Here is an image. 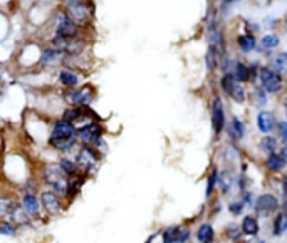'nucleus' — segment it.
Returning <instances> with one entry per match:
<instances>
[{
    "mask_svg": "<svg viewBox=\"0 0 287 243\" xmlns=\"http://www.w3.org/2000/svg\"><path fill=\"white\" fill-rule=\"evenodd\" d=\"M47 144L50 149L61 153V155H69L74 153L78 148V127L73 122L64 118H57L52 121L47 134Z\"/></svg>",
    "mask_w": 287,
    "mask_h": 243,
    "instance_id": "obj_1",
    "label": "nucleus"
},
{
    "mask_svg": "<svg viewBox=\"0 0 287 243\" xmlns=\"http://www.w3.org/2000/svg\"><path fill=\"white\" fill-rule=\"evenodd\" d=\"M41 178H42V185L47 186V190L56 191L57 195H61L66 202H69V188H71V178L59 168V164L56 163H49L44 164L41 169Z\"/></svg>",
    "mask_w": 287,
    "mask_h": 243,
    "instance_id": "obj_2",
    "label": "nucleus"
},
{
    "mask_svg": "<svg viewBox=\"0 0 287 243\" xmlns=\"http://www.w3.org/2000/svg\"><path fill=\"white\" fill-rule=\"evenodd\" d=\"M62 10L79 27L86 29L94 20V0H61Z\"/></svg>",
    "mask_w": 287,
    "mask_h": 243,
    "instance_id": "obj_3",
    "label": "nucleus"
},
{
    "mask_svg": "<svg viewBox=\"0 0 287 243\" xmlns=\"http://www.w3.org/2000/svg\"><path fill=\"white\" fill-rule=\"evenodd\" d=\"M106 129L101 121H89L78 127V141L79 144L96 148L101 155H106V139H104Z\"/></svg>",
    "mask_w": 287,
    "mask_h": 243,
    "instance_id": "obj_4",
    "label": "nucleus"
},
{
    "mask_svg": "<svg viewBox=\"0 0 287 243\" xmlns=\"http://www.w3.org/2000/svg\"><path fill=\"white\" fill-rule=\"evenodd\" d=\"M74 160L78 163L79 169L87 178L94 176L98 173L101 163H103V155L96 148L87 146V144H78L74 151Z\"/></svg>",
    "mask_w": 287,
    "mask_h": 243,
    "instance_id": "obj_5",
    "label": "nucleus"
},
{
    "mask_svg": "<svg viewBox=\"0 0 287 243\" xmlns=\"http://www.w3.org/2000/svg\"><path fill=\"white\" fill-rule=\"evenodd\" d=\"M257 84H259V86L262 87L269 96H282L284 94L286 79L282 78L279 72L274 71L267 62H264L262 66H260Z\"/></svg>",
    "mask_w": 287,
    "mask_h": 243,
    "instance_id": "obj_6",
    "label": "nucleus"
},
{
    "mask_svg": "<svg viewBox=\"0 0 287 243\" xmlns=\"http://www.w3.org/2000/svg\"><path fill=\"white\" fill-rule=\"evenodd\" d=\"M229 121V114H227L225 99L222 94H215L210 99V122H212V131L215 139L222 138L225 134V126Z\"/></svg>",
    "mask_w": 287,
    "mask_h": 243,
    "instance_id": "obj_7",
    "label": "nucleus"
},
{
    "mask_svg": "<svg viewBox=\"0 0 287 243\" xmlns=\"http://www.w3.org/2000/svg\"><path fill=\"white\" fill-rule=\"evenodd\" d=\"M62 99L69 106H79V108H91L96 99V87L91 84H82L76 89H64Z\"/></svg>",
    "mask_w": 287,
    "mask_h": 243,
    "instance_id": "obj_8",
    "label": "nucleus"
},
{
    "mask_svg": "<svg viewBox=\"0 0 287 243\" xmlns=\"http://www.w3.org/2000/svg\"><path fill=\"white\" fill-rule=\"evenodd\" d=\"M252 210L259 218H272L277 211H281V198L272 191H264L255 196Z\"/></svg>",
    "mask_w": 287,
    "mask_h": 243,
    "instance_id": "obj_9",
    "label": "nucleus"
},
{
    "mask_svg": "<svg viewBox=\"0 0 287 243\" xmlns=\"http://www.w3.org/2000/svg\"><path fill=\"white\" fill-rule=\"evenodd\" d=\"M82 31L84 29L79 27V25L61 8V12L57 14V22H56V29H54V36L64 37V39H81Z\"/></svg>",
    "mask_w": 287,
    "mask_h": 243,
    "instance_id": "obj_10",
    "label": "nucleus"
},
{
    "mask_svg": "<svg viewBox=\"0 0 287 243\" xmlns=\"http://www.w3.org/2000/svg\"><path fill=\"white\" fill-rule=\"evenodd\" d=\"M282 36L281 32H262L259 36V47H257V55L260 59H269L274 52L281 49Z\"/></svg>",
    "mask_w": 287,
    "mask_h": 243,
    "instance_id": "obj_11",
    "label": "nucleus"
},
{
    "mask_svg": "<svg viewBox=\"0 0 287 243\" xmlns=\"http://www.w3.org/2000/svg\"><path fill=\"white\" fill-rule=\"evenodd\" d=\"M39 200H41V204H42V211H44L45 215L49 216V218L61 215L62 210H64V202H66V200L62 198L61 195H57L56 191H52V190L41 191Z\"/></svg>",
    "mask_w": 287,
    "mask_h": 243,
    "instance_id": "obj_12",
    "label": "nucleus"
},
{
    "mask_svg": "<svg viewBox=\"0 0 287 243\" xmlns=\"http://www.w3.org/2000/svg\"><path fill=\"white\" fill-rule=\"evenodd\" d=\"M234 45H235V49H237L240 57H248V55L257 52V47H259V36L240 31L235 34Z\"/></svg>",
    "mask_w": 287,
    "mask_h": 243,
    "instance_id": "obj_13",
    "label": "nucleus"
},
{
    "mask_svg": "<svg viewBox=\"0 0 287 243\" xmlns=\"http://www.w3.org/2000/svg\"><path fill=\"white\" fill-rule=\"evenodd\" d=\"M225 134L229 138L230 143L234 144H239L246 139L247 136V124L239 114H230L229 116V121H227V126H225Z\"/></svg>",
    "mask_w": 287,
    "mask_h": 243,
    "instance_id": "obj_14",
    "label": "nucleus"
},
{
    "mask_svg": "<svg viewBox=\"0 0 287 243\" xmlns=\"http://www.w3.org/2000/svg\"><path fill=\"white\" fill-rule=\"evenodd\" d=\"M277 114L274 113L272 109H259L255 113V127L259 131V134H274L276 131V126H277Z\"/></svg>",
    "mask_w": 287,
    "mask_h": 243,
    "instance_id": "obj_15",
    "label": "nucleus"
},
{
    "mask_svg": "<svg viewBox=\"0 0 287 243\" xmlns=\"http://www.w3.org/2000/svg\"><path fill=\"white\" fill-rule=\"evenodd\" d=\"M192 230L181 225H170L162 232V243H188Z\"/></svg>",
    "mask_w": 287,
    "mask_h": 243,
    "instance_id": "obj_16",
    "label": "nucleus"
},
{
    "mask_svg": "<svg viewBox=\"0 0 287 243\" xmlns=\"http://www.w3.org/2000/svg\"><path fill=\"white\" fill-rule=\"evenodd\" d=\"M235 178H237V173H235L234 168L230 166H223L220 169L218 168V181H217V190L220 191L222 196H230L235 190Z\"/></svg>",
    "mask_w": 287,
    "mask_h": 243,
    "instance_id": "obj_17",
    "label": "nucleus"
},
{
    "mask_svg": "<svg viewBox=\"0 0 287 243\" xmlns=\"http://www.w3.org/2000/svg\"><path fill=\"white\" fill-rule=\"evenodd\" d=\"M20 208L25 211V215L31 220H37L42 213V204L37 193H29V191H22L20 196Z\"/></svg>",
    "mask_w": 287,
    "mask_h": 243,
    "instance_id": "obj_18",
    "label": "nucleus"
},
{
    "mask_svg": "<svg viewBox=\"0 0 287 243\" xmlns=\"http://www.w3.org/2000/svg\"><path fill=\"white\" fill-rule=\"evenodd\" d=\"M57 82L61 84L62 89H76L81 86L82 74H79V71H76V69L62 67V69L57 72Z\"/></svg>",
    "mask_w": 287,
    "mask_h": 243,
    "instance_id": "obj_19",
    "label": "nucleus"
},
{
    "mask_svg": "<svg viewBox=\"0 0 287 243\" xmlns=\"http://www.w3.org/2000/svg\"><path fill=\"white\" fill-rule=\"evenodd\" d=\"M247 102L252 106L254 109H265L271 102V96L264 91L259 84L255 86H248V96H247Z\"/></svg>",
    "mask_w": 287,
    "mask_h": 243,
    "instance_id": "obj_20",
    "label": "nucleus"
},
{
    "mask_svg": "<svg viewBox=\"0 0 287 243\" xmlns=\"http://www.w3.org/2000/svg\"><path fill=\"white\" fill-rule=\"evenodd\" d=\"M240 230H242V235L246 238H257L260 233V220L255 213H247L240 220Z\"/></svg>",
    "mask_w": 287,
    "mask_h": 243,
    "instance_id": "obj_21",
    "label": "nucleus"
},
{
    "mask_svg": "<svg viewBox=\"0 0 287 243\" xmlns=\"http://www.w3.org/2000/svg\"><path fill=\"white\" fill-rule=\"evenodd\" d=\"M230 74L234 76V79L237 81V82L246 84V86H250V66H248L247 59L235 57Z\"/></svg>",
    "mask_w": 287,
    "mask_h": 243,
    "instance_id": "obj_22",
    "label": "nucleus"
},
{
    "mask_svg": "<svg viewBox=\"0 0 287 243\" xmlns=\"http://www.w3.org/2000/svg\"><path fill=\"white\" fill-rule=\"evenodd\" d=\"M62 59H64V54H62L61 50L47 45V47L42 49L41 54H39V66L41 67H54V66L62 64Z\"/></svg>",
    "mask_w": 287,
    "mask_h": 243,
    "instance_id": "obj_23",
    "label": "nucleus"
},
{
    "mask_svg": "<svg viewBox=\"0 0 287 243\" xmlns=\"http://www.w3.org/2000/svg\"><path fill=\"white\" fill-rule=\"evenodd\" d=\"M281 148V143L276 134H262L257 141V149L262 156H269L277 153Z\"/></svg>",
    "mask_w": 287,
    "mask_h": 243,
    "instance_id": "obj_24",
    "label": "nucleus"
},
{
    "mask_svg": "<svg viewBox=\"0 0 287 243\" xmlns=\"http://www.w3.org/2000/svg\"><path fill=\"white\" fill-rule=\"evenodd\" d=\"M262 168L267 171L269 174H282L284 169L287 168L286 163L282 161V158L279 153H274V155H269V156H264V161H262Z\"/></svg>",
    "mask_w": 287,
    "mask_h": 243,
    "instance_id": "obj_25",
    "label": "nucleus"
},
{
    "mask_svg": "<svg viewBox=\"0 0 287 243\" xmlns=\"http://www.w3.org/2000/svg\"><path fill=\"white\" fill-rule=\"evenodd\" d=\"M19 206L14 195H0V220H8Z\"/></svg>",
    "mask_w": 287,
    "mask_h": 243,
    "instance_id": "obj_26",
    "label": "nucleus"
},
{
    "mask_svg": "<svg viewBox=\"0 0 287 243\" xmlns=\"http://www.w3.org/2000/svg\"><path fill=\"white\" fill-rule=\"evenodd\" d=\"M267 64L272 67L276 72H279L284 79H287V49L286 50H277L271 57L267 59Z\"/></svg>",
    "mask_w": 287,
    "mask_h": 243,
    "instance_id": "obj_27",
    "label": "nucleus"
},
{
    "mask_svg": "<svg viewBox=\"0 0 287 243\" xmlns=\"http://www.w3.org/2000/svg\"><path fill=\"white\" fill-rule=\"evenodd\" d=\"M195 238L198 243H215L217 240V232L210 221H204L195 230Z\"/></svg>",
    "mask_w": 287,
    "mask_h": 243,
    "instance_id": "obj_28",
    "label": "nucleus"
},
{
    "mask_svg": "<svg viewBox=\"0 0 287 243\" xmlns=\"http://www.w3.org/2000/svg\"><path fill=\"white\" fill-rule=\"evenodd\" d=\"M287 233V215L284 211H277L271 218V235L281 238Z\"/></svg>",
    "mask_w": 287,
    "mask_h": 243,
    "instance_id": "obj_29",
    "label": "nucleus"
},
{
    "mask_svg": "<svg viewBox=\"0 0 287 243\" xmlns=\"http://www.w3.org/2000/svg\"><path fill=\"white\" fill-rule=\"evenodd\" d=\"M57 164H59V168H61L62 171H64L69 178H76V176H79V174H82L81 169H79L78 163H76L74 156L62 155L61 158H59Z\"/></svg>",
    "mask_w": 287,
    "mask_h": 243,
    "instance_id": "obj_30",
    "label": "nucleus"
},
{
    "mask_svg": "<svg viewBox=\"0 0 287 243\" xmlns=\"http://www.w3.org/2000/svg\"><path fill=\"white\" fill-rule=\"evenodd\" d=\"M247 96H248V87L246 86V84L235 82V86L230 91V94L227 99H230L234 104H237V106H244V104H247Z\"/></svg>",
    "mask_w": 287,
    "mask_h": 243,
    "instance_id": "obj_31",
    "label": "nucleus"
},
{
    "mask_svg": "<svg viewBox=\"0 0 287 243\" xmlns=\"http://www.w3.org/2000/svg\"><path fill=\"white\" fill-rule=\"evenodd\" d=\"M217 181H218V166H213L208 171L206 176V185H205V198H212L213 193L217 191Z\"/></svg>",
    "mask_w": 287,
    "mask_h": 243,
    "instance_id": "obj_32",
    "label": "nucleus"
},
{
    "mask_svg": "<svg viewBox=\"0 0 287 243\" xmlns=\"http://www.w3.org/2000/svg\"><path fill=\"white\" fill-rule=\"evenodd\" d=\"M235 82H237V81L234 79L232 74H220V78H218V89H220L223 97H229L230 91L235 86Z\"/></svg>",
    "mask_w": 287,
    "mask_h": 243,
    "instance_id": "obj_33",
    "label": "nucleus"
},
{
    "mask_svg": "<svg viewBox=\"0 0 287 243\" xmlns=\"http://www.w3.org/2000/svg\"><path fill=\"white\" fill-rule=\"evenodd\" d=\"M223 237L230 242H237V240H242L244 235H242V230H240V225L235 223V221H230V223L225 225L223 228Z\"/></svg>",
    "mask_w": 287,
    "mask_h": 243,
    "instance_id": "obj_34",
    "label": "nucleus"
},
{
    "mask_svg": "<svg viewBox=\"0 0 287 243\" xmlns=\"http://www.w3.org/2000/svg\"><path fill=\"white\" fill-rule=\"evenodd\" d=\"M281 19L276 15H265L262 20H260V27H262L264 32H279L281 29Z\"/></svg>",
    "mask_w": 287,
    "mask_h": 243,
    "instance_id": "obj_35",
    "label": "nucleus"
},
{
    "mask_svg": "<svg viewBox=\"0 0 287 243\" xmlns=\"http://www.w3.org/2000/svg\"><path fill=\"white\" fill-rule=\"evenodd\" d=\"M227 210H229V213H230L232 216L239 218V216H244V215H246V210H247V208L244 206V203L240 202L239 196H237V198L230 200L229 204H227Z\"/></svg>",
    "mask_w": 287,
    "mask_h": 243,
    "instance_id": "obj_36",
    "label": "nucleus"
},
{
    "mask_svg": "<svg viewBox=\"0 0 287 243\" xmlns=\"http://www.w3.org/2000/svg\"><path fill=\"white\" fill-rule=\"evenodd\" d=\"M250 186H252V180H250V176H248L247 173H244V171L237 173V178H235V190H237L239 193H240V191L252 190Z\"/></svg>",
    "mask_w": 287,
    "mask_h": 243,
    "instance_id": "obj_37",
    "label": "nucleus"
},
{
    "mask_svg": "<svg viewBox=\"0 0 287 243\" xmlns=\"http://www.w3.org/2000/svg\"><path fill=\"white\" fill-rule=\"evenodd\" d=\"M274 134L277 136V139H279L281 144H284L287 146V119L282 118L277 121V126H276V131H274Z\"/></svg>",
    "mask_w": 287,
    "mask_h": 243,
    "instance_id": "obj_38",
    "label": "nucleus"
},
{
    "mask_svg": "<svg viewBox=\"0 0 287 243\" xmlns=\"http://www.w3.org/2000/svg\"><path fill=\"white\" fill-rule=\"evenodd\" d=\"M240 31L255 34V36H260V32H262V27H260V22H255V20H252V19H242V29H240Z\"/></svg>",
    "mask_w": 287,
    "mask_h": 243,
    "instance_id": "obj_39",
    "label": "nucleus"
},
{
    "mask_svg": "<svg viewBox=\"0 0 287 243\" xmlns=\"http://www.w3.org/2000/svg\"><path fill=\"white\" fill-rule=\"evenodd\" d=\"M255 196L257 195L252 190H246V191H240V193H239V200L244 203V206L248 208V210H252V208H254Z\"/></svg>",
    "mask_w": 287,
    "mask_h": 243,
    "instance_id": "obj_40",
    "label": "nucleus"
},
{
    "mask_svg": "<svg viewBox=\"0 0 287 243\" xmlns=\"http://www.w3.org/2000/svg\"><path fill=\"white\" fill-rule=\"evenodd\" d=\"M17 225L12 223L10 220H0V235L3 237H14L17 233Z\"/></svg>",
    "mask_w": 287,
    "mask_h": 243,
    "instance_id": "obj_41",
    "label": "nucleus"
},
{
    "mask_svg": "<svg viewBox=\"0 0 287 243\" xmlns=\"http://www.w3.org/2000/svg\"><path fill=\"white\" fill-rule=\"evenodd\" d=\"M218 2H220V15L222 17H225V15H229V12H230V8L232 7H235V3H234V0H218Z\"/></svg>",
    "mask_w": 287,
    "mask_h": 243,
    "instance_id": "obj_42",
    "label": "nucleus"
},
{
    "mask_svg": "<svg viewBox=\"0 0 287 243\" xmlns=\"http://www.w3.org/2000/svg\"><path fill=\"white\" fill-rule=\"evenodd\" d=\"M281 198L287 200V173L282 174L281 178Z\"/></svg>",
    "mask_w": 287,
    "mask_h": 243,
    "instance_id": "obj_43",
    "label": "nucleus"
},
{
    "mask_svg": "<svg viewBox=\"0 0 287 243\" xmlns=\"http://www.w3.org/2000/svg\"><path fill=\"white\" fill-rule=\"evenodd\" d=\"M281 155V158H282V161L286 163V166H287V146H284V144H281V148H279V151H277Z\"/></svg>",
    "mask_w": 287,
    "mask_h": 243,
    "instance_id": "obj_44",
    "label": "nucleus"
},
{
    "mask_svg": "<svg viewBox=\"0 0 287 243\" xmlns=\"http://www.w3.org/2000/svg\"><path fill=\"white\" fill-rule=\"evenodd\" d=\"M281 109L282 113H284V118L287 119V97L282 96V101H281Z\"/></svg>",
    "mask_w": 287,
    "mask_h": 243,
    "instance_id": "obj_45",
    "label": "nucleus"
},
{
    "mask_svg": "<svg viewBox=\"0 0 287 243\" xmlns=\"http://www.w3.org/2000/svg\"><path fill=\"white\" fill-rule=\"evenodd\" d=\"M281 22H282V25H281V29H284V32H287V8H286L284 15H282V17H281Z\"/></svg>",
    "mask_w": 287,
    "mask_h": 243,
    "instance_id": "obj_46",
    "label": "nucleus"
},
{
    "mask_svg": "<svg viewBox=\"0 0 287 243\" xmlns=\"http://www.w3.org/2000/svg\"><path fill=\"white\" fill-rule=\"evenodd\" d=\"M281 211H284L287 215V200H281Z\"/></svg>",
    "mask_w": 287,
    "mask_h": 243,
    "instance_id": "obj_47",
    "label": "nucleus"
},
{
    "mask_svg": "<svg viewBox=\"0 0 287 243\" xmlns=\"http://www.w3.org/2000/svg\"><path fill=\"white\" fill-rule=\"evenodd\" d=\"M282 96L287 97V79H286V84H284V94H282Z\"/></svg>",
    "mask_w": 287,
    "mask_h": 243,
    "instance_id": "obj_48",
    "label": "nucleus"
},
{
    "mask_svg": "<svg viewBox=\"0 0 287 243\" xmlns=\"http://www.w3.org/2000/svg\"><path fill=\"white\" fill-rule=\"evenodd\" d=\"M232 243H250V242H247V240H244V238H242V240H237V242H232Z\"/></svg>",
    "mask_w": 287,
    "mask_h": 243,
    "instance_id": "obj_49",
    "label": "nucleus"
},
{
    "mask_svg": "<svg viewBox=\"0 0 287 243\" xmlns=\"http://www.w3.org/2000/svg\"><path fill=\"white\" fill-rule=\"evenodd\" d=\"M259 243H271V242H265V240H262V242H259Z\"/></svg>",
    "mask_w": 287,
    "mask_h": 243,
    "instance_id": "obj_50",
    "label": "nucleus"
}]
</instances>
